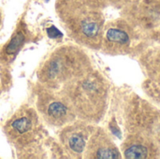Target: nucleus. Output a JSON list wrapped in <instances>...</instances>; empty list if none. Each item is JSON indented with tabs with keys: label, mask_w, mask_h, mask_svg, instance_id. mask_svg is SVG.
Returning a JSON list of instances; mask_svg holds the SVG:
<instances>
[{
	"label": "nucleus",
	"mask_w": 160,
	"mask_h": 159,
	"mask_svg": "<svg viewBox=\"0 0 160 159\" xmlns=\"http://www.w3.org/2000/svg\"><path fill=\"white\" fill-rule=\"evenodd\" d=\"M1 25H2V13L0 11V28H1Z\"/></svg>",
	"instance_id": "nucleus-12"
},
{
	"label": "nucleus",
	"mask_w": 160,
	"mask_h": 159,
	"mask_svg": "<svg viewBox=\"0 0 160 159\" xmlns=\"http://www.w3.org/2000/svg\"><path fill=\"white\" fill-rule=\"evenodd\" d=\"M93 130L92 127L81 122L65 126L59 134L60 142L65 152L74 158L82 157Z\"/></svg>",
	"instance_id": "nucleus-6"
},
{
	"label": "nucleus",
	"mask_w": 160,
	"mask_h": 159,
	"mask_svg": "<svg viewBox=\"0 0 160 159\" xmlns=\"http://www.w3.org/2000/svg\"><path fill=\"white\" fill-rule=\"evenodd\" d=\"M24 37H25V33H24V29L22 28H19L17 30L16 35L11 38V40L9 41L8 44H7L5 46V48L3 49L4 52V58L6 61H9V56L14 55L15 54V51H19L18 49L22 45L23 41H24Z\"/></svg>",
	"instance_id": "nucleus-11"
},
{
	"label": "nucleus",
	"mask_w": 160,
	"mask_h": 159,
	"mask_svg": "<svg viewBox=\"0 0 160 159\" xmlns=\"http://www.w3.org/2000/svg\"><path fill=\"white\" fill-rule=\"evenodd\" d=\"M90 70V60L82 50L73 45H63L43 61L38 69L37 77L40 85L59 90Z\"/></svg>",
	"instance_id": "nucleus-1"
},
{
	"label": "nucleus",
	"mask_w": 160,
	"mask_h": 159,
	"mask_svg": "<svg viewBox=\"0 0 160 159\" xmlns=\"http://www.w3.org/2000/svg\"><path fill=\"white\" fill-rule=\"evenodd\" d=\"M67 33L88 48H101L104 17L101 9L89 7H55Z\"/></svg>",
	"instance_id": "nucleus-3"
},
{
	"label": "nucleus",
	"mask_w": 160,
	"mask_h": 159,
	"mask_svg": "<svg viewBox=\"0 0 160 159\" xmlns=\"http://www.w3.org/2000/svg\"><path fill=\"white\" fill-rule=\"evenodd\" d=\"M43 132L37 112L28 106L21 107L4 126L8 141L18 150L28 151L36 147L42 140Z\"/></svg>",
	"instance_id": "nucleus-4"
},
{
	"label": "nucleus",
	"mask_w": 160,
	"mask_h": 159,
	"mask_svg": "<svg viewBox=\"0 0 160 159\" xmlns=\"http://www.w3.org/2000/svg\"><path fill=\"white\" fill-rule=\"evenodd\" d=\"M125 22L114 21L104 25L101 48L108 53L118 54L128 51L131 46V37Z\"/></svg>",
	"instance_id": "nucleus-7"
},
{
	"label": "nucleus",
	"mask_w": 160,
	"mask_h": 159,
	"mask_svg": "<svg viewBox=\"0 0 160 159\" xmlns=\"http://www.w3.org/2000/svg\"><path fill=\"white\" fill-rule=\"evenodd\" d=\"M125 157L131 159H143L154 156V144L150 140L134 136L128 140L123 145Z\"/></svg>",
	"instance_id": "nucleus-9"
},
{
	"label": "nucleus",
	"mask_w": 160,
	"mask_h": 159,
	"mask_svg": "<svg viewBox=\"0 0 160 159\" xmlns=\"http://www.w3.org/2000/svg\"><path fill=\"white\" fill-rule=\"evenodd\" d=\"M106 0H56L55 7H90L101 9Z\"/></svg>",
	"instance_id": "nucleus-10"
},
{
	"label": "nucleus",
	"mask_w": 160,
	"mask_h": 159,
	"mask_svg": "<svg viewBox=\"0 0 160 159\" xmlns=\"http://www.w3.org/2000/svg\"><path fill=\"white\" fill-rule=\"evenodd\" d=\"M37 94L38 112L48 125L62 127L74 122L77 115L62 90L50 89L39 84Z\"/></svg>",
	"instance_id": "nucleus-5"
},
{
	"label": "nucleus",
	"mask_w": 160,
	"mask_h": 159,
	"mask_svg": "<svg viewBox=\"0 0 160 159\" xmlns=\"http://www.w3.org/2000/svg\"><path fill=\"white\" fill-rule=\"evenodd\" d=\"M68 97L77 116L86 122H98L105 112L108 87L103 77L90 70L61 89Z\"/></svg>",
	"instance_id": "nucleus-2"
},
{
	"label": "nucleus",
	"mask_w": 160,
	"mask_h": 159,
	"mask_svg": "<svg viewBox=\"0 0 160 159\" xmlns=\"http://www.w3.org/2000/svg\"><path fill=\"white\" fill-rule=\"evenodd\" d=\"M83 157L85 158L114 159L120 158V154L104 130L98 128L90 135Z\"/></svg>",
	"instance_id": "nucleus-8"
}]
</instances>
